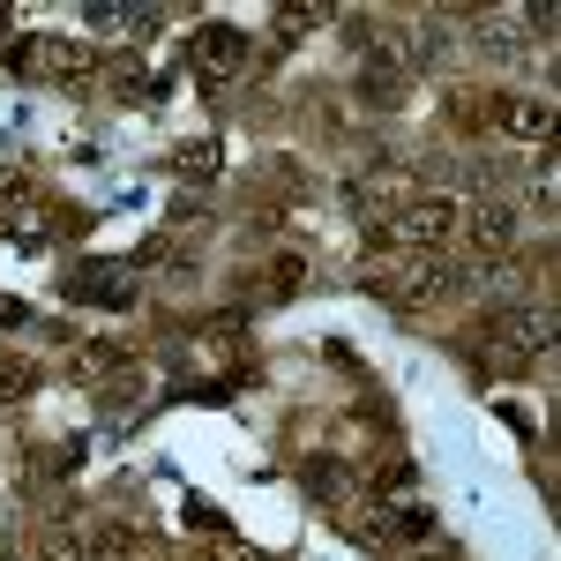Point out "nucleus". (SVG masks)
Masks as SVG:
<instances>
[{
  "mask_svg": "<svg viewBox=\"0 0 561 561\" xmlns=\"http://www.w3.org/2000/svg\"><path fill=\"white\" fill-rule=\"evenodd\" d=\"M0 225H23V232L38 225V187L23 173H0Z\"/></svg>",
  "mask_w": 561,
  "mask_h": 561,
  "instance_id": "nucleus-10",
  "label": "nucleus"
},
{
  "mask_svg": "<svg viewBox=\"0 0 561 561\" xmlns=\"http://www.w3.org/2000/svg\"><path fill=\"white\" fill-rule=\"evenodd\" d=\"M457 285H465V270L442 255H375L367 262V293H382L397 314H427V307L457 300Z\"/></svg>",
  "mask_w": 561,
  "mask_h": 561,
  "instance_id": "nucleus-1",
  "label": "nucleus"
},
{
  "mask_svg": "<svg viewBox=\"0 0 561 561\" xmlns=\"http://www.w3.org/2000/svg\"><path fill=\"white\" fill-rule=\"evenodd\" d=\"M345 203H352V217H367V225L382 232V225L404 210V203H420V180L404 173V165H375V173H359V180L345 187Z\"/></svg>",
  "mask_w": 561,
  "mask_h": 561,
  "instance_id": "nucleus-3",
  "label": "nucleus"
},
{
  "mask_svg": "<svg viewBox=\"0 0 561 561\" xmlns=\"http://www.w3.org/2000/svg\"><path fill=\"white\" fill-rule=\"evenodd\" d=\"M135 382H142V375H135V367H121V375H113V389H105V412H128L135 397H142Z\"/></svg>",
  "mask_w": 561,
  "mask_h": 561,
  "instance_id": "nucleus-17",
  "label": "nucleus"
},
{
  "mask_svg": "<svg viewBox=\"0 0 561 561\" xmlns=\"http://www.w3.org/2000/svg\"><path fill=\"white\" fill-rule=\"evenodd\" d=\"M38 389V367L31 359H0V404H23Z\"/></svg>",
  "mask_w": 561,
  "mask_h": 561,
  "instance_id": "nucleus-13",
  "label": "nucleus"
},
{
  "mask_svg": "<svg viewBox=\"0 0 561 561\" xmlns=\"http://www.w3.org/2000/svg\"><path fill=\"white\" fill-rule=\"evenodd\" d=\"M314 23H330V8H322V0H307V8H277V38H307Z\"/></svg>",
  "mask_w": 561,
  "mask_h": 561,
  "instance_id": "nucleus-16",
  "label": "nucleus"
},
{
  "mask_svg": "<svg viewBox=\"0 0 561 561\" xmlns=\"http://www.w3.org/2000/svg\"><path fill=\"white\" fill-rule=\"evenodd\" d=\"M465 232H472V255L479 262H502L510 248H517V210H510V203H472Z\"/></svg>",
  "mask_w": 561,
  "mask_h": 561,
  "instance_id": "nucleus-7",
  "label": "nucleus"
},
{
  "mask_svg": "<svg viewBox=\"0 0 561 561\" xmlns=\"http://www.w3.org/2000/svg\"><path fill=\"white\" fill-rule=\"evenodd\" d=\"M60 300L76 307H105V314H121L135 300V270L128 262H76L68 277H60Z\"/></svg>",
  "mask_w": 561,
  "mask_h": 561,
  "instance_id": "nucleus-4",
  "label": "nucleus"
},
{
  "mask_svg": "<svg viewBox=\"0 0 561 561\" xmlns=\"http://www.w3.org/2000/svg\"><path fill=\"white\" fill-rule=\"evenodd\" d=\"M307 486H314L322 502H352V494H359V472L330 465V457H307Z\"/></svg>",
  "mask_w": 561,
  "mask_h": 561,
  "instance_id": "nucleus-11",
  "label": "nucleus"
},
{
  "mask_svg": "<svg viewBox=\"0 0 561 561\" xmlns=\"http://www.w3.org/2000/svg\"><path fill=\"white\" fill-rule=\"evenodd\" d=\"M105 76H113V90H121V98H150V76H142V60H135V53L105 60Z\"/></svg>",
  "mask_w": 561,
  "mask_h": 561,
  "instance_id": "nucleus-15",
  "label": "nucleus"
},
{
  "mask_svg": "<svg viewBox=\"0 0 561 561\" xmlns=\"http://www.w3.org/2000/svg\"><path fill=\"white\" fill-rule=\"evenodd\" d=\"M307 285V262L300 255H270V270H262V300H293Z\"/></svg>",
  "mask_w": 561,
  "mask_h": 561,
  "instance_id": "nucleus-12",
  "label": "nucleus"
},
{
  "mask_svg": "<svg viewBox=\"0 0 561 561\" xmlns=\"http://www.w3.org/2000/svg\"><path fill=\"white\" fill-rule=\"evenodd\" d=\"M494 121L517 135V142H554V105H547V98H502Z\"/></svg>",
  "mask_w": 561,
  "mask_h": 561,
  "instance_id": "nucleus-8",
  "label": "nucleus"
},
{
  "mask_svg": "<svg viewBox=\"0 0 561 561\" xmlns=\"http://www.w3.org/2000/svg\"><path fill=\"white\" fill-rule=\"evenodd\" d=\"M539 352H554V307H494L479 322V367L494 375H517Z\"/></svg>",
  "mask_w": 561,
  "mask_h": 561,
  "instance_id": "nucleus-2",
  "label": "nucleus"
},
{
  "mask_svg": "<svg viewBox=\"0 0 561 561\" xmlns=\"http://www.w3.org/2000/svg\"><path fill=\"white\" fill-rule=\"evenodd\" d=\"M187 53H195L203 76H240V68H248V38H240V23H203Z\"/></svg>",
  "mask_w": 561,
  "mask_h": 561,
  "instance_id": "nucleus-6",
  "label": "nucleus"
},
{
  "mask_svg": "<svg viewBox=\"0 0 561 561\" xmlns=\"http://www.w3.org/2000/svg\"><path fill=\"white\" fill-rule=\"evenodd\" d=\"M15 68H23V76H53V83H68V90H83L90 76H98V60H90L83 45H60V38L15 45Z\"/></svg>",
  "mask_w": 561,
  "mask_h": 561,
  "instance_id": "nucleus-5",
  "label": "nucleus"
},
{
  "mask_svg": "<svg viewBox=\"0 0 561 561\" xmlns=\"http://www.w3.org/2000/svg\"><path fill=\"white\" fill-rule=\"evenodd\" d=\"M217 165H225V150H217V142H187V150H173V173H195V180H210Z\"/></svg>",
  "mask_w": 561,
  "mask_h": 561,
  "instance_id": "nucleus-14",
  "label": "nucleus"
},
{
  "mask_svg": "<svg viewBox=\"0 0 561 561\" xmlns=\"http://www.w3.org/2000/svg\"><path fill=\"white\" fill-rule=\"evenodd\" d=\"M404 90H412V68H404V60H397V53H382V60H367V76H359V98H367V105H404Z\"/></svg>",
  "mask_w": 561,
  "mask_h": 561,
  "instance_id": "nucleus-9",
  "label": "nucleus"
}]
</instances>
